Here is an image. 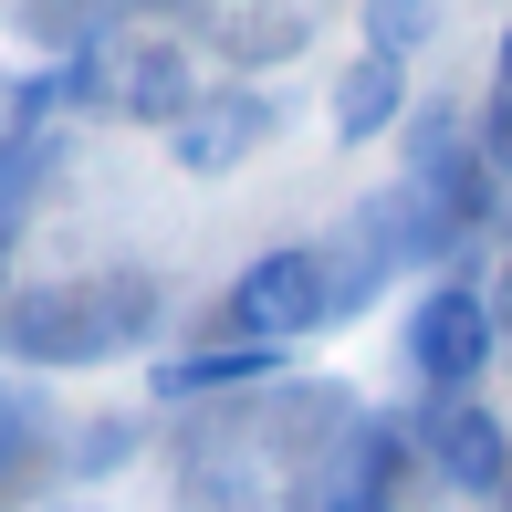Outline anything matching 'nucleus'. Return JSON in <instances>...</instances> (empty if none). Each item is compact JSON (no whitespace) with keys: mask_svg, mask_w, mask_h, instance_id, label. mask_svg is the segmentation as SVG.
<instances>
[{"mask_svg":"<svg viewBox=\"0 0 512 512\" xmlns=\"http://www.w3.org/2000/svg\"><path fill=\"white\" fill-rule=\"evenodd\" d=\"M356 293H366V272H345L335 251H314V241H283V251H262V262H241V283L220 293V314H230V345H293V335H314V324L356 314Z\"/></svg>","mask_w":512,"mask_h":512,"instance_id":"nucleus-1","label":"nucleus"},{"mask_svg":"<svg viewBox=\"0 0 512 512\" xmlns=\"http://www.w3.org/2000/svg\"><path fill=\"white\" fill-rule=\"evenodd\" d=\"M492 345H502L492 293H471V283H429V293L408 304V377L439 387V398H471V387L492 377Z\"/></svg>","mask_w":512,"mask_h":512,"instance_id":"nucleus-2","label":"nucleus"},{"mask_svg":"<svg viewBox=\"0 0 512 512\" xmlns=\"http://www.w3.org/2000/svg\"><path fill=\"white\" fill-rule=\"evenodd\" d=\"M272 126H283V105H272L262 84H209L168 126V168L178 178H230V168H251V157L272 147Z\"/></svg>","mask_w":512,"mask_h":512,"instance_id":"nucleus-3","label":"nucleus"},{"mask_svg":"<svg viewBox=\"0 0 512 512\" xmlns=\"http://www.w3.org/2000/svg\"><path fill=\"white\" fill-rule=\"evenodd\" d=\"M418 450H429V471L450 481V492H471V502H502L512 492V429L492 418V398H429Z\"/></svg>","mask_w":512,"mask_h":512,"instance_id":"nucleus-4","label":"nucleus"},{"mask_svg":"<svg viewBox=\"0 0 512 512\" xmlns=\"http://www.w3.org/2000/svg\"><path fill=\"white\" fill-rule=\"evenodd\" d=\"M262 377H283V345H230V335L147 366V387H157V398H220V387H262Z\"/></svg>","mask_w":512,"mask_h":512,"instance_id":"nucleus-5","label":"nucleus"},{"mask_svg":"<svg viewBox=\"0 0 512 512\" xmlns=\"http://www.w3.org/2000/svg\"><path fill=\"white\" fill-rule=\"evenodd\" d=\"M398 126H408V74L377 63V53H356L335 74V147H377V136H398Z\"/></svg>","mask_w":512,"mask_h":512,"instance_id":"nucleus-6","label":"nucleus"},{"mask_svg":"<svg viewBox=\"0 0 512 512\" xmlns=\"http://www.w3.org/2000/svg\"><path fill=\"white\" fill-rule=\"evenodd\" d=\"M115 105H126L136 126H157V136H168L178 115L199 105V74H189V53H178V42H147V53H126V74H115Z\"/></svg>","mask_w":512,"mask_h":512,"instance_id":"nucleus-7","label":"nucleus"},{"mask_svg":"<svg viewBox=\"0 0 512 512\" xmlns=\"http://www.w3.org/2000/svg\"><path fill=\"white\" fill-rule=\"evenodd\" d=\"M356 32H366V53H377V63H398V74H408V53L439 32V11H429V0H366Z\"/></svg>","mask_w":512,"mask_h":512,"instance_id":"nucleus-8","label":"nucleus"},{"mask_svg":"<svg viewBox=\"0 0 512 512\" xmlns=\"http://www.w3.org/2000/svg\"><path fill=\"white\" fill-rule=\"evenodd\" d=\"M471 147H481V168H492V189H502V178H512V95L481 105V136H471Z\"/></svg>","mask_w":512,"mask_h":512,"instance_id":"nucleus-9","label":"nucleus"},{"mask_svg":"<svg viewBox=\"0 0 512 512\" xmlns=\"http://www.w3.org/2000/svg\"><path fill=\"white\" fill-rule=\"evenodd\" d=\"M314 512H398V502H387V492H366V481H335Z\"/></svg>","mask_w":512,"mask_h":512,"instance_id":"nucleus-10","label":"nucleus"},{"mask_svg":"<svg viewBox=\"0 0 512 512\" xmlns=\"http://www.w3.org/2000/svg\"><path fill=\"white\" fill-rule=\"evenodd\" d=\"M492 95H512V11H502V32H492Z\"/></svg>","mask_w":512,"mask_h":512,"instance_id":"nucleus-11","label":"nucleus"},{"mask_svg":"<svg viewBox=\"0 0 512 512\" xmlns=\"http://www.w3.org/2000/svg\"><path fill=\"white\" fill-rule=\"evenodd\" d=\"M0 95H11V74H0Z\"/></svg>","mask_w":512,"mask_h":512,"instance_id":"nucleus-12","label":"nucleus"}]
</instances>
